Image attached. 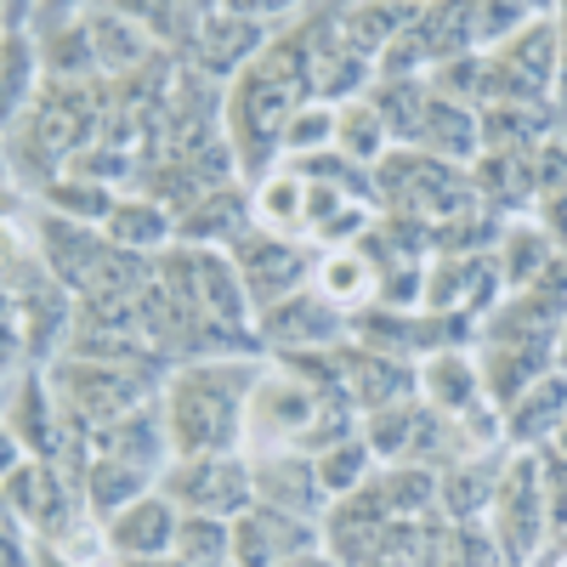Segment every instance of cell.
<instances>
[{
  "instance_id": "cell-1",
  "label": "cell",
  "mask_w": 567,
  "mask_h": 567,
  "mask_svg": "<svg viewBox=\"0 0 567 567\" xmlns=\"http://www.w3.org/2000/svg\"><path fill=\"white\" fill-rule=\"evenodd\" d=\"M245 369H182L171 392H165V443L176 449V460H199V454H227L245 437V409L250 398H239Z\"/></svg>"
},
{
  "instance_id": "cell-2",
  "label": "cell",
  "mask_w": 567,
  "mask_h": 567,
  "mask_svg": "<svg viewBox=\"0 0 567 567\" xmlns=\"http://www.w3.org/2000/svg\"><path fill=\"white\" fill-rule=\"evenodd\" d=\"M312 85V45H307V29H290V34H272V45L245 69L239 91H233V131H239V148L245 159H256V142L278 136L290 125Z\"/></svg>"
},
{
  "instance_id": "cell-3",
  "label": "cell",
  "mask_w": 567,
  "mask_h": 567,
  "mask_svg": "<svg viewBox=\"0 0 567 567\" xmlns=\"http://www.w3.org/2000/svg\"><path fill=\"white\" fill-rule=\"evenodd\" d=\"M329 398H336V392H318V386L301 381V374L272 369V374H261L256 392H250L245 437H250L256 449H267V454H301Z\"/></svg>"
},
{
  "instance_id": "cell-4",
  "label": "cell",
  "mask_w": 567,
  "mask_h": 567,
  "mask_svg": "<svg viewBox=\"0 0 567 567\" xmlns=\"http://www.w3.org/2000/svg\"><path fill=\"white\" fill-rule=\"evenodd\" d=\"M256 477L233 460V454H199V460H176L165 471V499H176L187 516H221L227 511H250Z\"/></svg>"
},
{
  "instance_id": "cell-5",
  "label": "cell",
  "mask_w": 567,
  "mask_h": 567,
  "mask_svg": "<svg viewBox=\"0 0 567 567\" xmlns=\"http://www.w3.org/2000/svg\"><path fill=\"white\" fill-rule=\"evenodd\" d=\"M52 381H58V398H63L69 414L97 420V425H120V420H131V409H136V398H142V386L131 381L120 363H85V358H69V363H58Z\"/></svg>"
},
{
  "instance_id": "cell-6",
  "label": "cell",
  "mask_w": 567,
  "mask_h": 567,
  "mask_svg": "<svg viewBox=\"0 0 567 567\" xmlns=\"http://www.w3.org/2000/svg\"><path fill=\"white\" fill-rule=\"evenodd\" d=\"M301 550H307V523L272 511V505H250L239 516V528H233V556H239V567H278Z\"/></svg>"
},
{
  "instance_id": "cell-7",
  "label": "cell",
  "mask_w": 567,
  "mask_h": 567,
  "mask_svg": "<svg viewBox=\"0 0 567 567\" xmlns=\"http://www.w3.org/2000/svg\"><path fill=\"white\" fill-rule=\"evenodd\" d=\"M239 278H245V290L256 301H278L284 290H296L307 261L290 239H278V233H245V245H239Z\"/></svg>"
},
{
  "instance_id": "cell-8",
  "label": "cell",
  "mask_w": 567,
  "mask_h": 567,
  "mask_svg": "<svg viewBox=\"0 0 567 567\" xmlns=\"http://www.w3.org/2000/svg\"><path fill=\"white\" fill-rule=\"evenodd\" d=\"M199 52H205V69H216V74L233 69V63H256V52H267L261 12H250V7H216V12H205Z\"/></svg>"
},
{
  "instance_id": "cell-9",
  "label": "cell",
  "mask_w": 567,
  "mask_h": 567,
  "mask_svg": "<svg viewBox=\"0 0 567 567\" xmlns=\"http://www.w3.org/2000/svg\"><path fill=\"white\" fill-rule=\"evenodd\" d=\"M176 528H182V523L171 516V499H148V494H142L136 505H125L114 523H109V550H114V556H131V561L171 556Z\"/></svg>"
},
{
  "instance_id": "cell-10",
  "label": "cell",
  "mask_w": 567,
  "mask_h": 567,
  "mask_svg": "<svg viewBox=\"0 0 567 567\" xmlns=\"http://www.w3.org/2000/svg\"><path fill=\"white\" fill-rule=\"evenodd\" d=\"M499 505V539L511 556H528L539 545V511H545V488H534V460H516L511 477L494 488Z\"/></svg>"
},
{
  "instance_id": "cell-11",
  "label": "cell",
  "mask_w": 567,
  "mask_h": 567,
  "mask_svg": "<svg viewBox=\"0 0 567 567\" xmlns=\"http://www.w3.org/2000/svg\"><path fill=\"white\" fill-rule=\"evenodd\" d=\"M256 494H261V505H272L284 516H307L329 499L318 483V465H307V454H267L256 465Z\"/></svg>"
},
{
  "instance_id": "cell-12",
  "label": "cell",
  "mask_w": 567,
  "mask_h": 567,
  "mask_svg": "<svg viewBox=\"0 0 567 567\" xmlns=\"http://www.w3.org/2000/svg\"><path fill=\"white\" fill-rule=\"evenodd\" d=\"M341 381H347V403L381 414V409H398L409 374L386 352H341Z\"/></svg>"
},
{
  "instance_id": "cell-13",
  "label": "cell",
  "mask_w": 567,
  "mask_h": 567,
  "mask_svg": "<svg viewBox=\"0 0 567 567\" xmlns=\"http://www.w3.org/2000/svg\"><path fill=\"white\" fill-rule=\"evenodd\" d=\"M142 483H148V471H142V465L103 454L97 465L85 471V505H91V511H103L109 523H114V516H120L125 505H136V499H142Z\"/></svg>"
},
{
  "instance_id": "cell-14",
  "label": "cell",
  "mask_w": 567,
  "mask_h": 567,
  "mask_svg": "<svg viewBox=\"0 0 567 567\" xmlns=\"http://www.w3.org/2000/svg\"><path fill=\"white\" fill-rule=\"evenodd\" d=\"M91 29V45H97V58H103V69H125V74H136V63H142V52H148V40H142V23H136V12H91L85 18Z\"/></svg>"
},
{
  "instance_id": "cell-15",
  "label": "cell",
  "mask_w": 567,
  "mask_h": 567,
  "mask_svg": "<svg viewBox=\"0 0 567 567\" xmlns=\"http://www.w3.org/2000/svg\"><path fill=\"white\" fill-rule=\"evenodd\" d=\"M171 550H176V561H187V567H227V556H233V528L221 523V516H182Z\"/></svg>"
},
{
  "instance_id": "cell-16",
  "label": "cell",
  "mask_w": 567,
  "mask_h": 567,
  "mask_svg": "<svg viewBox=\"0 0 567 567\" xmlns=\"http://www.w3.org/2000/svg\"><path fill=\"white\" fill-rule=\"evenodd\" d=\"M176 227L187 233V239H199V245L205 239H227V233L245 227V205H239V194H227V187H221V194H199L194 210H187Z\"/></svg>"
},
{
  "instance_id": "cell-17",
  "label": "cell",
  "mask_w": 567,
  "mask_h": 567,
  "mask_svg": "<svg viewBox=\"0 0 567 567\" xmlns=\"http://www.w3.org/2000/svg\"><path fill=\"white\" fill-rule=\"evenodd\" d=\"M261 329L272 341H323V336H336V318H329L323 301H290V307H267Z\"/></svg>"
},
{
  "instance_id": "cell-18",
  "label": "cell",
  "mask_w": 567,
  "mask_h": 567,
  "mask_svg": "<svg viewBox=\"0 0 567 567\" xmlns=\"http://www.w3.org/2000/svg\"><path fill=\"white\" fill-rule=\"evenodd\" d=\"M567 414V381H550V386H539V392H523L516 398V414H511V432L516 437H539L550 420H561Z\"/></svg>"
},
{
  "instance_id": "cell-19",
  "label": "cell",
  "mask_w": 567,
  "mask_h": 567,
  "mask_svg": "<svg viewBox=\"0 0 567 567\" xmlns=\"http://www.w3.org/2000/svg\"><path fill=\"white\" fill-rule=\"evenodd\" d=\"M483 136V125H471L454 103H432V114H425V142H432V148L443 154V159H460V154H471V142Z\"/></svg>"
},
{
  "instance_id": "cell-20",
  "label": "cell",
  "mask_w": 567,
  "mask_h": 567,
  "mask_svg": "<svg viewBox=\"0 0 567 567\" xmlns=\"http://www.w3.org/2000/svg\"><path fill=\"white\" fill-rule=\"evenodd\" d=\"M425 392H432V403H443V409H465L471 398H477V386H471V369H465L454 352H437L432 363H425Z\"/></svg>"
},
{
  "instance_id": "cell-21",
  "label": "cell",
  "mask_w": 567,
  "mask_h": 567,
  "mask_svg": "<svg viewBox=\"0 0 567 567\" xmlns=\"http://www.w3.org/2000/svg\"><path fill=\"white\" fill-rule=\"evenodd\" d=\"M261 221H272V227H301L307 221V182L301 176H272L267 187H261Z\"/></svg>"
},
{
  "instance_id": "cell-22",
  "label": "cell",
  "mask_w": 567,
  "mask_h": 567,
  "mask_svg": "<svg viewBox=\"0 0 567 567\" xmlns=\"http://www.w3.org/2000/svg\"><path fill=\"white\" fill-rule=\"evenodd\" d=\"M374 483H381V494H386V511H392V516L425 511V505L437 499L432 477H425V471H414V465H392L386 477H374Z\"/></svg>"
},
{
  "instance_id": "cell-23",
  "label": "cell",
  "mask_w": 567,
  "mask_h": 567,
  "mask_svg": "<svg viewBox=\"0 0 567 567\" xmlns=\"http://www.w3.org/2000/svg\"><path fill=\"white\" fill-rule=\"evenodd\" d=\"M171 233V216L148 199H136V205H114V239L120 245H159Z\"/></svg>"
},
{
  "instance_id": "cell-24",
  "label": "cell",
  "mask_w": 567,
  "mask_h": 567,
  "mask_svg": "<svg viewBox=\"0 0 567 567\" xmlns=\"http://www.w3.org/2000/svg\"><path fill=\"white\" fill-rule=\"evenodd\" d=\"M323 296L336 301H369L374 296V272L363 256H329L323 261Z\"/></svg>"
},
{
  "instance_id": "cell-25",
  "label": "cell",
  "mask_w": 567,
  "mask_h": 567,
  "mask_svg": "<svg viewBox=\"0 0 567 567\" xmlns=\"http://www.w3.org/2000/svg\"><path fill=\"white\" fill-rule=\"evenodd\" d=\"M363 465H369V454H363V443H341V449H329V454H318V483H323V494H352V483L363 488Z\"/></svg>"
},
{
  "instance_id": "cell-26",
  "label": "cell",
  "mask_w": 567,
  "mask_h": 567,
  "mask_svg": "<svg viewBox=\"0 0 567 567\" xmlns=\"http://www.w3.org/2000/svg\"><path fill=\"white\" fill-rule=\"evenodd\" d=\"M381 136H386V120L374 109H341L336 114V142L352 159H369L374 148H381Z\"/></svg>"
},
{
  "instance_id": "cell-27",
  "label": "cell",
  "mask_w": 567,
  "mask_h": 567,
  "mask_svg": "<svg viewBox=\"0 0 567 567\" xmlns=\"http://www.w3.org/2000/svg\"><path fill=\"white\" fill-rule=\"evenodd\" d=\"M534 347H511V352H488V374H494V398L516 403L523 398V381L539 369V358H528Z\"/></svg>"
},
{
  "instance_id": "cell-28",
  "label": "cell",
  "mask_w": 567,
  "mask_h": 567,
  "mask_svg": "<svg viewBox=\"0 0 567 567\" xmlns=\"http://www.w3.org/2000/svg\"><path fill=\"white\" fill-rule=\"evenodd\" d=\"M414 409H381L369 420V443H374V454H386V460H398V454H409V437H414Z\"/></svg>"
},
{
  "instance_id": "cell-29",
  "label": "cell",
  "mask_w": 567,
  "mask_h": 567,
  "mask_svg": "<svg viewBox=\"0 0 567 567\" xmlns=\"http://www.w3.org/2000/svg\"><path fill=\"white\" fill-rule=\"evenodd\" d=\"M432 561L437 567H488V545L471 528H449L443 539H432Z\"/></svg>"
},
{
  "instance_id": "cell-30",
  "label": "cell",
  "mask_w": 567,
  "mask_h": 567,
  "mask_svg": "<svg viewBox=\"0 0 567 567\" xmlns=\"http://www.w3.org/2000/svg\"><path fill=\"white\" fill-rule=\"evenodd\" d=\"M437 499L454 511V516H471L483 499H488V471L483 465H471V471H454V477L437 488Z\"/></svg>"
},
{
  "instance_id": "cell-31",
  "label": "cell",
  "mask_w": 567,
  "mask_h": 567,
  "mask_svg": "<svg viewBox=\"0 0 567 567\" xmlns=\"http://www.w3.org/2000/svg\"><path fill=\"white\" fill-rule=\"evenodd\" d=\"M52 205H63V210H85V221H91V216H114L103 187H91V182H80V176L52 187Z\"/></svg>"
},
{
  "instance_id": "cell-32",
  "label": "cell",
  "mask_w": 567,
  "mask_h": 567,
  "mask_svg": "<svg viewBox=\"0 0 567 567\" xmlns=\"http://www.w3.org/2000/svg\"><path fill=\"white\" fill-rule=\"evenodd\" d=\"M284 136H290V148H323V142L336 136V114L329 109H301Z\"/></svg>"
},
{
  "instance_id": "cell-33",
  "label": "cell",
  "mask_w": 567,
  "mask_h": 567,
  "mask_svg": "<svg viewBox=\"0 0 567 567\" xmlns=\"http://www.w3.org/2000/svg\"><path fill=\"white\" fill-rule=\"evenodd\" d=\"M23 91H29V40L7 34V97H12V109L23 103Z\"/></svg>"
},
{
  "instance_id": "cell-34",
  "label": "cell",
  "mask_w": 567,
  "mask_h": 567,
  "mask_svg": "<svg viewBox=\"0 0 567 567\" xmlns=\"http://www.w3.org/2000/svg\"><path fill=\"white\" fill-rule=\"evenodd\" d=\"M545 511H550L556 528H567V460H556L545 471Z\"/></svg>"
},
{
  "instance_id": "cell-35",
  "label": "cell",
  "mask_w": 567,
  "mask_h": 567,
  "mask_svg": "<svg viewBox=\"0 0 567 567\" xmlns=\"http://www.w3.org/2000/svg\"><path fill=\"white\" fill-rule=\"evenodd\" d=\"M528 272H539V245L516 239V245H511V278H528Z\"/></svg>"
},
{
  "instance_id": "cell-36",
  "label": "cell",
  "mask_w": 567,
  "mask_h": 567,
  "mask_svg": "<svg viewBox=\"0 0 567 567\" xmlns=\"http://www.w3.org/2000/svg\"><path fill=\"white\" fill-rule=\"evenodd\" d=\"M278 567H336V561L318 556V550H301V556H290V561H278Z\"/></svg>"
},
{
  "instance_id": "cell-37",
  "label": "cell",
  "mask_w": 567,
  "mask_h": 567,
  "mask_svg": "<svg viewBox=\"0 0 567 567\" xmlns=\"http://www.w3.org/2000/svg\"><path fill=\"white\" fill-rule=\"evenodd\" d=\"M131 567H187V561H176V556H148V561H131Z\"/></svg>"
},
{
  "instance_id": "cell-38",
  "label": "cell",
  "mask_w": 567,
  "mask_h": 567,
  "mask_svg": "<svg viewBox=\"0 0 567 567\" xmlns=\"http://www.w3.org/2000/svg\"><path fill=\"white\" fill-rule=\"evenodd\" d=\"M550 567H567V545H561V550H556V561H550Z\"/></svg>"
},
{
  "instance_id": "cell-39",
  "label": "cell",
  "mask_w": 567,
  "mask_h": 567,
  "mask_svg": "<svg viewBox=\"0 0 567 567\" xmlns=\"http://www.w3.org/2000/svg\"><path fill=\"white\" fill-rule=\"evenodd\" d=\"M561 449H567V425H561Z\"/></svg>"
},
{
  "instance_id": "cell-40",
  "label": "cell",
  "mask_w": 567,
  "mask_h": 567,
  "mask_svg": "<svg viewBox=\"0 0 567 567\" xmlns=\"http://www.w3.org/2000/svg\"><path fill=\"white\" fill-rule=\"evenodd\" d=\"M561 358H567V336H561Z\"/></svg>"
},
{
  "instance_id": "cell-41",
  "label": "cell",
  "mask_w": 567,
  "mask_h": 567,
  "mask_svg": "<svg viewBox=\"0 0 567 567\" xmlns=\"http://www.w3.org/2000/svg\"><path fill=\"white\" fill-rule=\"evenodd\" d=\"M97 567H109V561H97Z\"/></svg>"
},
{
  "instance_id": "cell-42",
  "label": "cell",
  "mask_w": 567,
  "mask_h": 567,
  "mask_svg": "<svg viewBox=\"0 0 567 567\" xmlns=\"http://www.w3.org/2000/svg\"><path fill=\"white\" fill-rule=\"evenodd\" d=\"M233 567H239V561H233Z\"/></svg>"
}]
</instances>
